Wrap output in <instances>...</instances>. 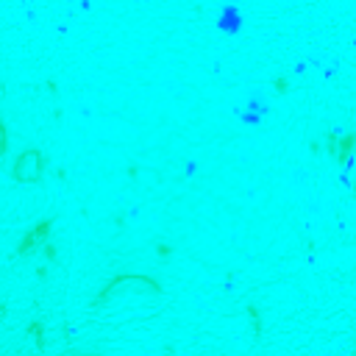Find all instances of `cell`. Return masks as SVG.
Wrapping results in <instances>:
<instances>
[{
  "instance_id": "1",
  "label": "cell",
  "mask_w": 356,
  "mask_h": 356,
  "mask_svg": "<svg viewBox=\"0 0 356 356\" xmlns=\"http://www.w3.org/2000/svg\"><path fill=\"white\" fill-rule=\"evenodd\" d=\"M47 173V156L37 147H28L11 164V178L17 184H39Z\"/></svg>"
},
{
  "instance_id": "2",
  "label": "cell",
  "mask_w": 356,
  "mask_h": 356,
  "mask_svg": "<svg viewBox=\"0 0 356 356\" xmlns=\"http://www.w3.org/2000/svg\"><path fill=\"white\" fill-rule=\"evenodd\" d=\"M353 145H356V134H342V136H337V153H334V159L337 162H342L348 167L351 164V153H353Z\"/></svg>"
},
{
  "instance_id": "3",
  "label": "cell",
  "mask_w": 356,
  "mask_h": 356,
  "mask_svg": "<svg viewBox=\"0 0 356 356\" xmlns=\"http://www.w3.org/2000/svg\"><path fill=\"white\" fill-rule=\"evenodd\" d=\"M39 248V240H37V234L34 231H28L25 236H22L20 242H17V256H31L34 251Z\"/></svg>"
},
{
  "instance_id": "4",
  "label": "cell",
  "mask_w": 356,
  "mask_h": 356,
  "mask_svg": "<svg viewBox=\"0 0 356 356\" xmlns=\"http://www.w3.org/2000/svg\"><path fill=\"white\" fill-rule=\"evenodd\" d=\"M34 234H37V240H39V245H42V242L47 240V236H50V231H53V217H45V220H39L37 225H34Z\"/></svg>"
},
{
  "instance_id": "5",
  "label": "cell",
  "mask_w": 356,
  "mask_h": 356,
  "mask_svg": "<svg viewBox=\"0 0 356 356\" xmlns=\"http://www.w3.org/2000/svg\"><path fill=\"white\" fill-rule=\"evenodd\" d=\"M28 334H34V337H37V348H39V351H45V325L42 323H39V320H34V323L31 325H28Z\"/></svg>"
},
{
  "instance_id": "6",
  "label": "cell",
  "mask_w": 356,
  "mask_h": 356,
  "mask_svg": "<svg viewBox=\"0 0 356 356\" xmlns=\"http://www.w3.org/2000/svg\"><path fill=\"white\" fill-rule=\"evenodd\" d=\"M248 317H251V325H253V334H262V329H264V325H262V314H259V309H256V306H248Z\"/></svg>"
},
{
  "instance_id": "7",
  "label": "cell",
  "mask_w": 356,
  "mask_h": 356,
  "mask_svg": "<svg viewBox=\"0 0 356 356\" xmlns=\"http://www.w3.org/2000/svg\"><path fill=\"white\" fill-rule=\"evenodd\" d=\"M6 151H9V128H6L3 117H0V159L6 156Z\"/></svg>"
},
{
  "instance_id": "8",
  "label": "cell",
  "mask_w": 356,
  "mask_h": 356,
  "mask_svg": "<svg viewBox=\"0 0 356 356\" xmlns=\"http://www.w3.org/2000/svg\"><path fill=\"white\" fill-rule=\"evenodd\" d=\"M39 248H42V253H45V259H47V262H56L58 251H56V245H53L50 240H45V242H42V245H39Z\"/></svg>"
},
{
  "instance_id": "9",
  "label": "cell",
  "mask_w": 356,
  "mask_h": 356,
  "mask_svg": "<svg viewBox=\"0 0 356 356\" xmlns=\"http://www.w3.org/2000/svg\"><path fill=\"white\" fill-rule=\"evenodd\" d=\"M273 89H276L278 95H287V92H289V78H284V75H278V78L273 81Z\"/></svg>"
},
{
  "instance_id": "10",
  "label": "cell",
  "mask_w": 356,
  "mask_h": 356,
  "mask_svg": "<svg viewBox=\"0 0 356 356\" xmlns=\"http://www.w3.org/2000/svg\"><path fill=\"white\" fill-rule=\"evenodd\" d=\"M325 151H329V156L334 159V153H337V134L334 131L325 134Z\"/></svg>"
},
{
  "instance_id": "11",
  "label": "cell",
  "mask_w": 356,
  "mask_h": 356,
  "mask_svg": "<svg viewBox=\"0 0 356 356\" xmlns=\"http://www.w3.org/2000/svg\"><path fill=\"white\" fill-rule=\"evenodd\" d=\"M156 253H159V256H164V259H167L170 253H173V248H170L167 242H159V245H156Z\"/></svg>"
},
{
  "instance_id": "12",
  "label": "cell",
  "mask_w": 356,
  "mask_h": 356,
  "mask_svg": "<svg viewBox=\"0 0 356 356\" xmlns=\"http://www.w3.org/2000/svg\"><path fill=\"white\" fill-rule=\"evenodd\" d=\"M128 175L136 178V175H139V167H134V164H131V167H128Z\"/></svg>"
},
{
  "instance_id": "13",
  "label": "cell",
  "mask_w": 356,
  "mask_h": 356,
  "mask_svg": "<svg viewBox=\"0 0 356 356\" xmlns=\"http://www.w3.org/2000/svg\"><path fill=\"white\" fill-rule=\"evenodd\" d=\"M0 317H6V304H0Z\"/></svg>"
}]
</instances>
